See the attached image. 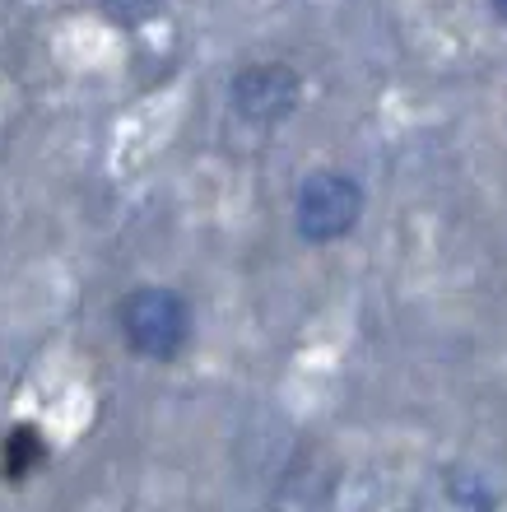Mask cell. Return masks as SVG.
<instances>
[{
  "label": "cell",
  "instance_id": "1",
  "mask_svg": "<svg viewBox=\"0 0 507 512\" xmlns=\"http://www.w3.org/2000/svg\"><path fill=\"white\" fill-rule=\"evenodd\" d=\"M117 326L126 345L140 359H154V364H173L177 354L191 345L187 298L163 289V284H135L131 294L117 303Z\"/></svg>",
  "mask_w": 507,
  "mask_h": 512
},
{
  "label": "cell",
  "instance_id": "2",
  "mask_svg": "<svg viewBox=\"0 0 507 512\" xmlns=\"http://www.w3.org/2000/svg\"><path fill=\"white\" fill-rule=\"evenodd\" d=\"M363 219V187L340 168H317L307 173L294 191V229L303 243L326 247L354 233Z\"/></svg>",
  "mask_w": 507,
  "mask_h": 512
},
{
  "label": "cell",
  "instance_id": "3",
  "mask_svg": "<svg viewBox=\"0 0 507 512\" xmlns=\"http://www.w3.org/2000/svg\"><path fill=\"white\" fill-rule=\"evenodd\" d=\"M228 103L242 122L252 126H280L284 117H294L298 103H303V80H298L294 66L284 61H256V66H242L228 84Z\"/></svg>",
  "mask_w": 507,
  "mask_h": 512
},
{
  "label": "cell",
  "instance_id": "4",
  "mask_svg": "<svg viewBox=\"0 0 507 512\" xmlns=\"http://www.w3.org/2000/svg\"><path fill=\"white\" fill-rule=\"evenodd\" d=\"M42 461H47V447H42V438L28 424H19V429L5 433V443H0V475L5 480H28V475L38 471Z\"/></svg>",
  "mask_w": 507,
  "mask_h": 512
},
{
  "label": "cell",
  "instance_id": "5",
  "mask_svg": "<svg viewBox=\"0 0 507 512\" xmlns=\"http://www.w3.org/2000/svg\"><path fill=\"white\" fill-rule=\"evenodd\" d=\"M442 485H447V499H452V503H475V508L498 503L494 489L480 485V475H470V471H447V475H442Z\"/></svg>",
  "mask_w": 507,
  "mask_h": 512
},
{
  "label": "cell",
  "instance_id": "6",
  "mask_svg": "<svg viewBox=\"0 0 507 512\" xmlns=\"http://www.w3.org/2000/svg\"><path fill=\"white\" fill-rule=\"evenodd\" d=\"M107 14L112 19H126V24H135V19H145L149 10H159V0H103Z\"/></svg>",
  "mask_w": 507,
  "mask_h": 512
},
{
  "label": "cell",
  "instance_id": "7",
  "mask_svg": "<svg viewBox=\"0 0 507 512\" xmlns=\"http://www.w3.org/2000/svg\"><path fill=\"white\" fill-rule=\"evenodd\" d=\"M489 5H494V14H498V19H503V24H507V0H489Z\"/></svg>",
  "mask_w": 507,
  "mask_h": 512
}]
</instances>
